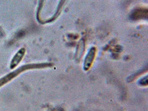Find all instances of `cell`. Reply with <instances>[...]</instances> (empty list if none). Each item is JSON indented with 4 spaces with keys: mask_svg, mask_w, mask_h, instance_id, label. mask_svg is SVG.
<instances>
[{
    "mask_svg": "<svg viewBox=\"0 0 148 111\" xmlns=\"http://www.w3.org/2000/svg\"><path fill=\"white\" fill-rule=\"evenodd\" d=\"M23 54H24V51H23V49H22L13 58L12 62L11 63V67H14L19 63L21 58H22Z\"/></svg>",
    "mask_w": 148,
    "mask_h": 111,
    "instance_id": "obj_1",
    "label": "cell"
},
{
    "mask_svg": "<svg viewBox=\"0 0 148 111\" xmlns=\"http://www.w3.org/2000/svg\"><path fill=\"white\" fill-rule=\"evenodd\" d=\"M12 75H10V76H9V77H8V78H10V77H12ZM5 80H8L9 79V78H5Z\"/></svg>",
    "mask_w": 148,
    "mask_h": 111,
    "instance_id": "obj_2",
    "label": "cell"
}]
</instances>
